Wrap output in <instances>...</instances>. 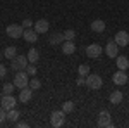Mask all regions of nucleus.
I'll return each instance as SVG.
<instances>
[{
	"mask_svg": "<svg viewBox=\"0 0 129 128\" xmlns=\"http://www.w3.org/2000/svg\"><path fill=\"white\" fill-rule=\"evenodd\" d=\"M12 83L16 85V88H24V87H28V85H29V78H28L26 69H24V71H16Z\"/></svg>",
	"mask_w": 129,
	"mask_h": 128,
	"instance_id": "1",
	"label": "nucleus"
},
{
	"mask_svg": "<svg viewBox=\"0 0 129 128\" xmlns=\"http://www.w3.org/2000/svg\"><path fill=\"white\" fill-rule=\"evenodd\" d=\"M66 123V113L60 109V111H53L52 114H50V125L55 128H60L62 125Z\"/></svg>",
	"mask_w": 129,
	"mask_h": 128,
	"instance_id": "2",
	"label": "nucleus"
},
{
	"mask_svg": "<svg viewBox=\"0 0 129 128\" xmlns=\"http://www.w3.org/2000/svg\"><path fill=\"white\" fill-rule=\"evenodd\" d=\"M28 64H29V61H28V56H16L14 59H12V69L14 71H24V69L28 68Z\"/></svg>",
	"mask_w": 129,
	"mask_h": 128,
	"instance_id": "3",
	"label": "nucleus"
},
{
	"mask_svg": "<svg viewBox=\"0 0 129 128\" xmlns=\"http://www.w3.org/2000/svg\"><path fill=\"white\" fill-rule=\"evenodd\" d=\"M102 85H103V80L100 75H88L86 76V87L91 90H98L102 88Z\"/></svg>",
	"mask_w": 129,
	"mask_h": 128,
	"instance_id": "4",
	"label": "nucleus"
},
{
	"mask_svg": "<svg viewBox=\"0 0 129 128\" xmlns=\"http://www.w3.org/2000/svg\"><path fill=\"white\" fill-rule=\"evenodd\" d=\"M96 125H98L100 128H103V126L112 128V126H114V123H112V116H110V113H109V111H100Z\"/></svg>",
	"mask_w": 129,
	"mask_h": 128,
	"instance_id": "5",
	"label": "nucleus"
},
{
	"mask_svg": "<svg viewBox=\"0 0 129 128\" xmlns=\"http://www.w3.org/2000/svg\"><path fill=\"white\" fill-rule=\"evenodd\" d=\"M5 33L9 35L10 38H19V36H22V33H24V28H22V24H9L7 26V30H5Z\"/></svg>",
	"mask_w": 129,
	"mask_h": 128,
	"instance_id": "6",
	"label": "nucleus"
},
{
	"mask_svg": "<svg viewBox=\"0 0 129 128\" xmlns=\"http://www.w3.org/2000/svg\"><path fill=\"white\" fill-rule=\"evenodd\" d=\"M16 104H17V99L14 97L12 94H7V95H4L2 97V102H0V106L5 109V111H10V109L16 107Z\"/></svg>",
	"mask_w": 129,
	"mask_h": 128,
	"instance_id": "7",
	"label": "nucleus"
},
{
	"mask_svg": "<svg viewBox=\"0 0 129 128\" xmlns=\"http://www.w3.org/2000/svg\"><path fill=\"white\" fill-rule=\"evenodd\" d=\"M105 54L109 56L110 59H115V57L119 56V45H117L114 40H110L109 43L105 45Z\"/></svg>",
	"mask_w": 129,
	"mask_h": 128,
	"instance_id": "8",
	"label": "nucleus"
},
{
	"mask_svg": "<svg viewBox=\"0 0 129 128\" xmlns=\"http://www.w3.org/2000/svg\"><path fill=\"white\" fill-rule=\"evenodd\" d=\"M86 56L91 57V59L100 57V56H102V45H98V43H91V45H88V47H86Z\"/></svg>",
	"mask_w": 129,
	"mask_h": 128,
	"instance_id": "9",
	"label": "nucleus"
},
{
	"mask_svg": "<svg viewBox=\"0 0 129 128\" xmlns=\"http://www.w3.org/2000/svg\"><path fill=\"white\" fill-rule=\"evenodd\" d=\"M114 42H115L119 47H126V45H129V33L127 31H119V33H115Z\"/></svg>",
	"mask_w": 129,
	"mask_h": 128,
	"instance_id": "10",
	"label": "nucleus"
},
{
	"mask_svg": "<svg viewBox=\"0 0 129 128\" xmlns=\"http://www.w3.org/2000/svg\"><path fill=\"white\" fill-rule=\"evenodd\" d=\"M112 81H114L115 85H126V83H127V75H126V71H124V69H117L115 75L112 76Z\"/></svg>",
	"mask_w": 129,
	"mask_h": 128,
	"instance_id": "11",
	"label": "nucleus"
},
{
	"mask_svg": "<svg viewBox=\"0 0 129 128\" xmlns=\"http://www.w3.org/2000/svg\"><path fill=\"white\" fill-rule=\"evenodd\" d=\"M60 50L66 54V56H71L76 52V45H74V40H64L62 45H60Z\"/></svg>",
	"mask_w": 129,
	"mask_h": 128,
	"instance_id": "12",
	"label": "nucleus"
},
{
	"mask_svg": "<svg viewBox=\"0 0 129 128\" xmlns=\"http://www.w3.org/2000/svg\"><path fill=\"white\" fill-rule=\"evenodd\" d=\"M33 97V88H28V87H24V88L19 90V102L22 104H28Z\"/></svg>",
	"mask_w": 129,
	"mask_h": 128,
	"instance_id": "13",
	"label": "nucleus"
},
{
	"mask_svg": "<svg viewBox=\"0 0 129 128\" xmlns=\"http://www.w3.org/2000/svg\"><path fill=\"white\" fill-rule=\"evenodd\" d=\"M50 30V23L47 19H38L35 23V31L36 33H48Z\"/></svg>",
	"mask_w": 129,
	"mask_h": 128,
	"instance_id": "14",
	"label": "nucleus"
},
{
	"mask_svg": "<svg viewBox=\"0 0 129 128\" xmlns=\"http://www.w3.org/2000/svg\"><path fill=\"white\" fill-rule=\"evenodd\" d=\"M38 35H40V33H36L33 28H26L24 33H22V38L26 40V42H29V43H35V42L38 40Z\"/></svg>",
	"mask_w": 129,
	"mask_h": 128,
	"instance_id": "15",
	"label": "nucleus"
},
{
	"mask_svg": "<svg viewBox=\"0 0 129 128\" xmlns=\"http://www.w3.org/2000/svg\"><path fill=\"white\" fill-rule=\"evenodd\" d=\"M107 28V24H105V21L103 19H95L91 23V30L95 31V33H103Z\"/></svg>",
	"mask_w": 129,
	"mask_h": 128,
	"instance_id": "16",
	"label": "nucleus"
},
{
	"mask_svg": "<svg viewBox=\"0 0 129 128\" xmlns=\"http://www.w3.org/2000/svg\"><path fill=\"white\" fill-rule=\"evenodd\" d=\"M64 33H60V31H55V33H52L50 35V43L52 45H62V42H64Z\"/></svg>",
	"mask_w": 129,
	"mask_h": 128,
	"instance_id": "17",
	"label": "nucleus"
},
{
	"mask_svg": "<svg viewBox=\"0 0 129 128\" xmlns=\"http://www.w3.org/2000/svg\"><path fill=\"white\" fill-rule=\"evenodd\" d=\"M122 99H124L122 92H119V90H114V92L110 94V104L117 106V104H120V102H122Z\"/></svg>",
	"mask_w": 129,
	"mask_h": 128,
	"instance_id": "18",
	"label": "nucleus"
},
{
	"mask_svg": "<svg viewBox=\"0 0 129 128\" xmlns=\"http://www.w3.org/2000/svg\"><path fill=\"white\" fill-rule=\"evenodd\" d=\"M115 64H117L119 69H124V71L129 68V61H127V57H124V56H117V57H115Z\"/></svg>",
	"mask_w": 129,
	"mask_h": 128,
	"instance_id": "19",
	"label": "nucleus"
},
{
	"mask_svg": "<svg viewBox=\"0 0 129 128\" xmlns=\"http://www.w3.org/2000/svg\"><path fill=\"white\" fill-rule=\"evenodd\" d=\"M19 118H21V113H19L16 107L10 109V111H7V121H10V123H16Z\"/></svg>",
	"mask_w": 129,
	"mask_h": 128,
	"instance_id": "20",
	"label": "nucleus"
},
{
	"mask_svg": "<svg viewBox=\"0 0 129 128\" xmlns=\"http://www.w3.org/2000/svg\"><path fill=\"white\" fill-rule=\"evenodd\" d=\"M4 56H5V59H10V61H12L16 56H17V49H16V47H12V45H10V47H5Z\"/></svg>",
	"mask_w": 129,
	"mask_h": 128,
	"instance_id": "21",
	"label": "nucleus"
},
{
	"mask_svg": "<svg viewBox=\"0 0 129 128\" xmlns=\"http://www.w3.org/2000/svg\"><path fill=\"white\" fill-rule=\"evenodd\" d=\"M74 107H76V102H74V100H66V102L62 104V111H64L66 114L72 113V111H74Z\"/></svg>",
	"mask_w": 129,
	"mask_h": 128,
	"instance_id": "22",
	"label": "nucleus"
},
{
	"mask_svg": "<svg viewBox=\"0 0 129 128\" xmlns=\"http://www.w3.org/2000/svg\"><path fill=\"white\" fill-rule=\"evenodd\" d=\"M38 59H40V52L36 49H29V52H28V61H29L31 64H35Z\"/></svg>",
	"mask_w": 129,
	"mask_h": 128,
	"instance_id": "23",
	"label": "nucleus"
},
{
	"mask_svg": "<svg viewBox=\"0 0 129 128\" xmlns=\"http://www.w3.org/2000/svg\"><path fill=\"white\" fill-rule=\"evenodd\" d=\"M14 90H16V85H14V83H5V85L2 87V94L7 95V94H12Z\"/></svg>",
	"mask_w": 129,
	"mask_h": 128,
	"instance_id": "24",
	"label": "nucleus"
},
{
	"mask_svg": "<svg viewBox=\"0 0 129 128\" xmlns=\"http://www.w3.org/2000/svg\"><path fill=\"white\" fill-rule=\"evenodd\" d=\"M41 87V81L38 78H35V76H33V78L29 80V88H33V90H38Z\"/></svg>",
	"mask_w": 129,
	"mask_h": 128,
	"instance_id": "25",
	"label": "nucleus"
},
{
	"mask_svg": "<svg viewBox=\"0 0 129 128\" xmlns=\"http://www.w3.org/2000/svg\"><path fill=\"white\" fill-rule=\"evenodd\" d=\"M78 73H79V76H88L89 75V66L88 64H81L79 69H78Z\"/></svg>",
	"mask_w": 129,
	"mask_h": 128,
	"instance_id": "26",
	"label": "nucleus"
},
{
	"mask_svg": "<svg viewBox=\"0 0 129 128\" xmlns=\"http://www.w3.org/2000/svg\"><path fill=\"white\" fill-rule=\"evenodd\" d=\"M64 38L66 40H74L76 38V31L74 30H66L64 31Z\"/></svg>",
	"mask_w": 129,
	"mask_h": 128,
	"instance_id": "27",
	"label": "nucleus"
},
{
	"mask_svg": "<svg viewBox=\"0 0 129 128\" xmlns=\"http://www.w3.org/2000/svg\"><path fill=\"white\" fill-rule=\"evenodd\" d=\"M26 73H28V75H31V76H35V75H36V66H35V64H28V68H26Z\"/></svg>",
	"mask_w": 129,
	"mask_h": 128,
	"instance_id": "28",
	"label": "nucleus"
},
{
	"mask_svg": "<svg viewBox=\"0 0 129 128\" xmlns=\"http://www.w3.org/2000/svg\"><path fill=\"white\" fill-rule=\"evenodd\" d=\"M5 119H7V111H5V109L0 106V123H4Z\"/></svg>",
	"mask_w": 129,
	"mask_h": 128,
	"instance_id": "29",
	"label": "nucleus"
},
{
	"mask_svg": "<svg viewBox=\"0 0 129 128\" xmlns=\"http://www.w3.org/2000/svg\"><path fill=\"white\" fill-rule=\"evenodd\" d=\"M33 26H35V24H33L31 19H24L22 21V28H24V30H26V28H33Z\"/></svg>",
	"mask_w": 129,
	"mask_h": 128,
	"instance_id": "30",
	"label": "nucleus"
},
{
	"mask_svg": "<svg viewBox=\"0 0 129 128\" xmlns=\"http://www.w3.org/2000/svg\"><path fill=\"white\" fill-rule=\"evenodd\" d=\"M5 75H7V68H5L4 64H0V80L5 78Z\"/></svg>",
	"mask_w": 129,
	"mask_h": 128,
	"instance_id": "31",
	"label": "nucleus"
},
{
	"mask_svg": "<svg viewBox=\"0 0 129 128\" xmlns=\"http://www.w3.org/2000/svg\"><path fill=\"white\" fill-rule=\"evenodd\" d=\"M16 126L17 128H28L29 125H28L26 121H19V119H17V121H16Z\"/></svg>",
	"mask_w": 129,
	"mask_h": 128,
	"instance_id": "32",
	"label": "nucleus"
},
{
	"mask_svg": "<svg viewBox=\"0 0 129 128\" xmlns=\"http://www.w3.org/2000/svg\"><path fill=\"white\" fill-rule=\"evenodd\" d=\"M0 59H2V54H0Z\"/></svg>",
	"mask_w": 129,
	"mask_h": 128,
	"instance_id": "33",
	"label": "nucleus"
},
{
	"mask_svg": "<svg viewBox=\"0 0 129 128\" xmlns=\"http://www.w3.org/2000/svg\"><path fill=\"white\" fill-rule=\"evenodd\" d=\"M127 81H129V76H127Z\"/></svg>",
	"mask_w": 129,
	"mask_h": 128,
	"instance_id": "34",
	"label": "nucleus"
}]
</instances>
